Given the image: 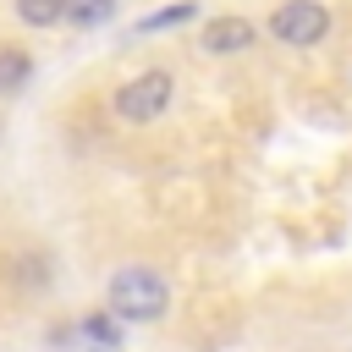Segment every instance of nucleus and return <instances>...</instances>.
<instances>
[{
  "mask_svg": "<svg viewBox=\"0 0 352 352\" xmlns=\"http://www.w3.org/2000/svg\"><path fill=\"white\" fill-rule=\"evenodd\" d=\"M66 11H72V0H16V16L28 28H55V22H66Z\"/></svg>",
  "mask_w": 352,
  "mask_h": 352,
  "instance_id": "423d86ee",
  "label": "nucleus"
},
{
  "mask_svg": "<svg viewBox=\"0 0 352 352\" xmlns=\"http://www.w3.org/2000/svg\"><path fill=\"white\" fill-rule=\"evenodd\" d=\"M248 44H258V28H253L248 16H214V22L204 28V50H209V55H242Z\"/></svg>",
  "mask_w": 352,
  "mask_h": 352,
  "instance_id": "20e7f679",
  "label": "nucleus"
},
{
  "mask_svg": "<svg viewBox=\"0 0 352 352\" xmlns=\"http://www.w3.org/2000/svg\"><path fill=\"white\" fill-rule=\"evenodd\" d=\"M170 94H176V77L170 72H160V66L154 72H138L132 82L116 88V116L121 121H138V126L143 121H160L170 110Z\"/></svg>",
  "mask_w": 352,
  "mask_h": 352,
  "instance_id": "f03ea898",
  "label": "nucleus"
},
{
  "mask_svg": "<svg viewBox=\"0 0 352 352\" xmlns=\"http://www.w3.org/2000/svg\"><path fill=\"white\" fill-rule=\"evenodd\" d=\"M28 77H33V60H28V50H16V44H0V94H22V88H28Z\"/></svg>",
  "mask_w": 352,
  "mask_h": 352,
  "instance_id": "39448f33",
  "label": "nucleus"
},
{
  "mask_svg": "<svg viewBox=\"0 0 352 352\" xmlns=\"http://www.w3.org/2000/svg\"><path fill=\"white\" fill-rule=\"evenodd\" d=\"M192 11H198V6H192V0H182V6H170V11H154L143 28H176V22H187Z\"/></svg>",
  "mask_w": 352,
  "mask_h": 352,
  "instance_id": "6e6552de",
  "label": "nucleus"
},
{
  "mask_svg": "<svg viewBox=\"0 0 352 352\" xmlns=\"http://www.w3.org/2000/svg\"><path fill=\"white\" fill-rule=\"evenodd\" d=\"M110 16H116V0H72V11H66V22H77V28H99Z\"/></svg>",
  "mask_w": 352,
  "mask_h": 352,
  "instance_id": "0eeeda50",
  "label": "nucleus"
},
{
  "mask_svg": "<svg viewBox=\"0 0 352 352\" xmlns=\"http://www.w3.org/2000/svg\"><path fill=\"white\" fill-rule=\"evenodd\" d=\"M165 308H170V286H165L154 270L132 264V270H121V275L110 280V314H116V319L148 324V319H160Z\"/></svg>",
  "mask_w": 352,
  "mask_h": 352,
  "instance_id": "f257e3e1",
  "label": "nucleus"
},
{
  "mask_svg": "<svg viewBox=\"0 0 352 352\" xmlns=\"http://www.w3.org/2000/svg\"><path fill=\"white\" fill-rule=\"evenodd\" d=\"M324 33H330L324 0H280V6L270 11V38L292 44V50H308V44H319Z\"/></svg>",
  "mask_w": 352,
  "mask_h": 352,
  "instance_id": "7ed1b4c3",
  "label": "nucleus"
}]
</instances>
